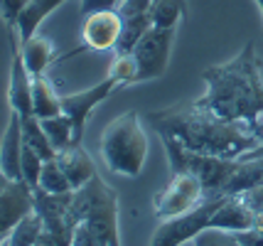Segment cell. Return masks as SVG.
I'll use <instances>...</instances> for the list:
<instances>
[{"instance_id": "5b68a950", "label": "cell", "mask_w": 263, "mask_h": 246, "mask_svg": "<svg viewBox=\"0 0 263 246\" xmlns=\"http://www.w3.org/2000/svg\"><path fill=\"white\" fill-rule=\"evenodd\" d=\"M227 197L229 195H206L195 210L170 217V219H162L150 239V246H182L184 241H192L199 232H204L212 224L214 212L221 207V202Z\"/></svg>"}, {"instance_id": "9a60e30c", "label": "cell", "mask_w": 263, "mask_h": 246, "mask_svg": "<svg viewBox=\"0 0 263 246\" xmlns=\"http://www.w3.org/2000/svg\"><path fill=\"white\" fill-rule=\"evenodd\" d=\"M57 163L62 165V170L67 173L69 182H71V190L84 187L93 175H96V165L89 158V153L84 150L81 145H71L67 150H59Z\"/></svg>"}, {"instance_id": "8fae6325", "label": "cell", "mask_w": 263, "mask_h": 246, "mask_svg": "<svg viewBox=\"0 0 263 246\" xmlns=\"http://www.w3.org/2000/svg\"><path fill=\"white\" fill-rule=\"evenodd\" d=\"M150 8L153 0H121L118 3V15H121V40L116 45V54H128L130 49L138 45V40L153 27V17H150Z\"/></svg>"}, {"instance_id": "e0dca14e", "label": "cell", "mask_w": 263, "mask_h": 246, "mask_svg": "<svg viewBox=\"0 0 263 246\" xmlns=\"http://www.w3.org/2000/svg\"><path fill=\"white\" fill-rule=\"evenodd\" d=\"M263 185V158H236V167L227 185V195H243Z\"/></svg>"}, {"instance_id": "3957f363", "label": "cell", "mask_w": 263, "mask_h": 246, "mask_svg": "<svg viewBox=\"0 0 263 246\" xmlns=\"http://www.w3.org/2000/svg\"><path fill=\"white\" fill-rule=\"evenodd\" d=\"M101 158L106 167L123 177H138L148 158V136L138 111L116 116L101 133Z\"/></svg>"}, {"instance_id": "484cf974", "label": "cell", "mask_w": 263, "mask_h": 246, "mask_svg": "<svg viewBox=\"0 0 263 246\" xmlns=\"http://www.w3.org/2000/svg\"><path fill=\"white\" fill-rule=\"evenodd\" d=\"M195 246H243L239 241L236 232H227V229H214V226H206L204 232L192 239Z\"/></svg>"}, {"instance_id": "d6a6232c", "label": "cell", "mask_w": 263, "mask_h": 246, "mask_svg": "<svg viewBox=\"0 0 263 246\" xmlns=\"http://www.w3.org/2000/svg\"><path fill=\"white\" fill-rule=\"evenodd\" d=\"M0 246H5V241H0Z\"/></svg>"}, {"instance_id": "83f0119b", "label": "cell", "mask_w": 263, "mask_h": 246, "mask_svg": "<svg viewBox=\"0 0 263 246\" xmlns=\"http://www.w3.org/2000/svg\"><path fill=\"white\" fill-rule=\"evenodd\" d=\"M27 3H30V0H0V15H3V23H5V27L17 25V20H20L23 10L27 8Z\"/></svg>"}, {"instance_id": "30bf717a", "label": "cell", "mask_w": 263, "mask_h": 246, "mask_svg": "<svg viewBox=\"0 0 263 246\" xmlns=\"http://www.w3.org/2000/svg\"><path fill=\"white\" fill-rule=\"evenodd\" d=\"M71 197L74 192L52 195L45 190H34V212L42 217L45 232L57 241V246H71V236H74V229L69 226Z\"/></svg>"}, {"instance_id": "5bb4252c", "label": "cell", "mask_w": 263, "mask_h": 246, "mask_svg": "<svg viewBox=\"0 0 263 246\" xmlns=\"http://www.w3.org/2000/svg\"><path fill=\"white\" fill-rule=\"evenodd\" d=\"M209 226L227 229V232H246V229L256 226V214L241 195H229L221 202V207L214 212Z\"/></svg>"}, {"instance_id": "ac0fdd59", "label": "cell", "mask_w": 263, "mask_h": 246, "mask_svg": "<svg viewBox=\"0 0 263 246\" xmlns=\"http://www.w3.org/2000/svg\"><path fill=\"white\" fill-rule=\"evenodd\" d=\"M32 108L37 118H49L64 113L62 111V94H57L54 84L47 74L32 79Z\"/></svg>"}, {"instance_id": "d4e9b609", "label": "cell", "mask_w": 263, "mask_h": 246, "mask_svg": "<svg viewBox=\"0 0 263 246\" xmlns=\"http://www.w3.org/2000/svg\"><path fill=\"white\" fill-rule=\"evenodd\" d=\"M42 155L40 153H34L32 148H27L23 143V160H20V170H23V180L30 185L32 190L40 187V175H42Z\"/></svg>"}, {"instance_id": "52a82bcc", "label": "cell", "mask_w": 263, "mask_h": 246, "mask_svg": "<svg viewBox=\"0 0 263 246\" xmlns=\"http://www.w3.org/2000/svg\"><path fill=\"white\" fill-rule=\"evenodd\" d=\"M204 197V187L197 175L172 173V180L153 197V210H155V217L162 222V219H170V217L195 210Z\"/></svg>"}, {"instance_id": "9c48e42d", "label": "cell", "mask_w": 263, "mask_h": 246, "mask_svg": "<svg viewBox=\"0 0 263 246\" xmlns=\"http://www.w3.org/2000/svg\"><path fill=\"white\" fill-rule=\"evenodd\" d=\"M121 30H123V23H121L118 10H101L93 12V15H86L81 20V45L77 49L67 52V54H62L57 62L74 57V54H79L84 49H93V52L116 49L118 40H121Z\"/></svg>"}, {"instance_id": "ba28073f", "label": "cell", "mask_w": 263, "mask_h": 246, "mask_svg": "<svg viewBox=\"0 0 263 246\" xmlns=\"http://www.w3.org/2000/svg\"><path fill=\"white\" fill-rule=\"evenodd\" d=\"M116 89H121V82L116 77H106L99 84H93L91 89H84L77 94H64L62 96V111L69 116L71 126H74V145H81L84 130H86V121L91 116V111L99 104H103Z\"/></svg>"}, {"instance_id": "7a4b0ae2", "label": "cell", "mask_w": 263, "mask_h": 246, "mask_svg": "<svg viewBox=\"0 0 263 246\" xmlns=\"http://www.w3.org/2000/svg\"><path fill=\"white\" fill-rule=\"evenodd\" d=\"M202 79L206 91L197 99V104L212 113L251 126L263 111V74L253 42H246L229 62L206 67Z\"/></svg>"}, {"instance_id": "7402d4cb", "label": "cell", "mask_w": 263, "mask_h": 246, "mask_svg": "<svg viewBox=\"0 0 263 246\" xmlns=\"http://www.w3.org/2000/svg\"><path fill=\"white\" fill-rule=\"evenodd\" d=\"M42 232H45L42 217L37 212H30L23 222L10 232V236L5 239V246H32L42 236Z\"/></svg>"}, {"instance_id": "2e32d148", "label": "cell", "mask_w": 263, "mask_h": 246, "mask_svg": "<svg viewBox=\"0 0 263 246\" xmlns=\"http://www.w3.org/2000/svg\"><path fill=\"white\" fill-rule=\"evenodd\" d=\"M20 52H23V62L27 71H30V77H42L47 74V69L57 62V52H54V45L42 35H34L30 40H25L20 42Z\"/></svg>"}, {"instance_id": "1f68e13d", "label": "cell", "mask_w": 263, "mask_h": 246, "mask_svg": "<svg viewBox=\"0 0 263 246\" xmlns=\"http://www.w3.org/2000/svg\"><path fill=\"white\" fill-rule=\"evenodd\" d=\"M258 3V8H261V15H263V0H256Z\"/></svg>"}, {"instance_id": "f546056e", "label": "cell", "mask_w": 263, "mask_h": 246, "mask_svg": "<svg viewBox=\"0 0 263 246\" xmlns=\"http://www.w3.org/2000/svg\"><path fill=\"white\" fill-rule=\"evenodd\" d=\"M10 182H12V180L5 175V173H3V167H0V195H3V192L8 190V185H10Z\"/></svg>"}, {"instance_id": "cb8c5ba5", "label": "cell", "mask_w": 263, "mask_h": 246, "mask_svg": "<svg viewBox=\"0 0 263 246\" xmlns=\"http://www.w3.org/2000/svg\"><path fill=\"white\" fill-rule=\"evenodd\" d=\"M37 190H45V192H52V195L74 192L67 173H64L62 165L57 163V158H54V160H45V165H42V175H40V187Z\"/></svg>"}, {"instance_id": "44dd1931", "label": "cell", "mask_w": 263, "mask_h": 246, "mask_svg": "<svg viewBox=\"0 0 263 246\" xmlns=\"http://www.w3.org/2000/svg\"><path fill=\"white\" fill-rule=\"evenodd\" d=\"M40 121H42V128H45L49 143H52L57 150H67V148L74 145V126H71V121H69L67 113L40 118Z\"/></svg>"}, {"instance_id": "8992f818", "label": "cell", "mask_w": 263, "mask_h": 246, "mask_svg": "<svg viewBox=\"0 0 263 246\" xmlns=\"http://www.w3.org/2000/svg\"><path fill=\"white\" fill-rule=\"evenodd\" d=\"M175 35H177V27H150L148 32L138 40V45L130 49L138 69V84L160 79L165 74Z\"/></svg>"}, {"instance_id": "ffe728a7", "label": "cell", "mask_w": 263, "mask_h": 246, "mask_svg": "<svg viewBox=\"0 0 263 246\" xmlns=\"http://www.w3.org/2000/svg\"><path fill=\"white\" fill-rule=\"evenodd\" d=\"M23 143L27 148H32L34 153H40L42 160H54L59 155V150L49 143L45 128H42V121L37 116H30L23 121Z\"/></svg>"}, {"instance_id": "603a6c76", "label": "cell", "mask_w": 263, "mask_h": 246, "mask_svg": "<svg viewBox=\"0 0 263 246\" xmlns=\"http://www.w3.org/2000/svg\"><path fill=\"white\" fill-rule=\"evenodd\" d=\"M184 10H187L184 0H153V8H150L153 27H177Z\"/></svg>"}, {"instance_id": "4316f807", "label": "cell", "mask_w": 263, "mask_h": 246, "mask_svg": "<svg viewBox=\"0 0 263 246\" xmlns=\"http://www.w3.org/2000/svg\"><path fill=\"white\" fill-rule=\"evenodd\" d=\"M111 77H116L121 86H130V84H138V69H136V62H133V54H116L114 64L108 69Z\"/></svg>"}, {"instance_id": "f1b7e54d", "label": "cell", "mask_w": 263, "mask_h": 246, "mask_svg": "<svg viewBox=\"0 0 263 246\" xmlns=\"http://www.w3.org/2000/svg\"><path fill=\"white\" fill-rule=\"evenodd\" d=\"M118 3H121V0H79L81 17L93 15V12H101V10H116Z\"/></svg>"}, {"instance_id": "d6986e66", "label": "cell", "mask_w": 263, "mask_h": 246, "mask_svg": "<svg viewBox=\"0 0 263 246\" xmlns=\"http://www.w3.org/2000/svg\"><path fill=\"white\" fill-rule=\"evenodd\" d=\"M67 0H30L27 8L23 10L20 20H17V35H20V42L30 40V37L37 35L40 25L47 20L49 12H54Z\"/></svg>"}, {"instance_id": "4dcf8cb0", "label": "cell", "mask_w": 263, "mask_h": 246, "mask_svg": "<svg viewBox=\"0 0 263 246\" xmlns=\"http://www.w3.org/2000/svg\"><path fill=\"white\" fill-rule=\"evenodd\" d=\"M108 246H121V234H118V232L111 236V244H108Z\"/></svg>"}, {"instance_id": "277c9868", "label": "cell", "mask_w": 263, "mask_h": 246, "mask_svg": "<svg viewBox=\"0 0 263 246\" xmlns=\"http://www.w3.org/2000/svg\"><path fill=\"white\" fill-rule=\"evenodd\" d=\"M162 148L167 153V163L172 173H192L199 177L204 195H227V185L236 167V158H217L202 153L187 150L172 136H160Z\"/></svg>"}, {"instance_id": "6da1fadb", "label": "cell", "mask_w": 263, "mask_h": 246, "mask_svg": "<svg viewBox=\"0 0 263 246\" xmlns=\"http://www.w3.org/2000/svg\"><path fill=\"white\" fill-rule=\"evenodd\" d=\"M150 128L158 136H172L187 150L217 158H241L263 145L258 133L249 123H236L212 113L197 101L167 106L148 113Z\"/></svg>"}, {"instance_id": "4fadbf2b", "label": "cell", "mask_w": 263, "mask_h": 246, "mask_svg": "<svg viewBox=\"0 0 263 246\" xmlns=\"http://www.w3.org/2000/svg\"><path fill=\"white\" fill-rule=\"evenodd\" d=\"M20 160H23V118L20 113L10 111L8 128L0 141V167L10 180H23Z\"/></svg>"}, {"instance_id": "7c38bea8", "label": "cell", "mask_w": 263, "mask_h": 246, "mask_svg": "<svg viewBox=\"0 0 263 246\" xmlns=\"http://www.w3.org/2000/svg\"><path fill=\"white\" fill-rule=\"evenodd\" d=\"M30 212H34V190L25 180H12L0 195V241H5Z\"/></svg>"}]
</instances>
